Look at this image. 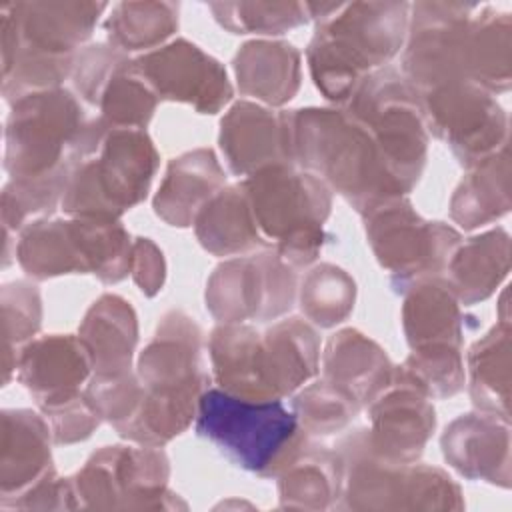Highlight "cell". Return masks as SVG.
I'll return each mask as SVG.
<instances>
[{
	"label": "cell",
	"mask_w": 512,
	"mask_h": 512,
	"mask_svg": "<svg viewBox=\"0 0 512 512\" xmlns=\"http://www.w3.org/2000/svg\"><path fill=\"white\" fill-rule=\"evenodd\" d=\"M208 10L230 34L280 36L310 22L304 2H210Z\"/></svg>",
	"instance_id": "60d3db41"
},
{
	"label": "cell",
	"mask_w": 512,
	"mask_h": 512,
	"mask_svg": "<svg viewBox=\"0 0 512 512\" xmlns=\"http://www.w3.org/2000/svg\"><path fill=\"white\" fill-rule=\"evenodd\" d=\"M132 242L120 220L46 216L18 234L16 262L32 280L92 274L102 284H118L130 274Z\"/></svg>",
	"instance_id": "ba28073f"
},
{
	"label": "cell",
	"mask_w": 512,
	"mask_h": 512,
	"mask_svg": "<svg viewBox=\"0 0 512 512\" xmlns=\"http://www.w3.org/2000/svg\"><path fill=\"white\" fill-rule=\"evenodd\" d=\"M68 174L8 180L2 188V230L18 236L30 222L52 216L62 204Z\"/></svg>",
	"instance_id": "b9f144b4"
},
{
	"label": "cell",
	"mask_w": 512,
	"mask_h": 512,
	"mask_svg": "<svg viewBox=\"0 0 512 512\" xmlns=\"http://www.w3.org/2000/svg\"><path fill=\"white\" fill-rule=\"evenodd\" d=\"M440 448L462 478L510 488V420L484 410L460 414L444 428Z\"/></svg>",
	"instance_id": "7402d4cb"
},
{
	"label": "cell",
	"mask_w": 512,
	"mask_h": 512,
	"mask_svg": "<svg viewBox=\"0 0 512 512\" xmlns=\"http://www.w3.org/2000/svg\"><path fill=\"white\" fill-rule=\"evenodd\" d=\"M2 308V370L4 384L16 374L20 350L34 340L42 326V298L36 284L12 280L0 290Z\"/></svg>",
	"instance_id": "f35d334b"
},
{
	"label": "cell",
	"mask_w": 512,
	"mask_h": 512,
	"mask_svg": "<svg viewBox=\"0 0 512 512\" xmlns=\"http://www.w3.org/2000/svg\"><path fill=\"white\" fill-rule=\"evenodd\" d=\"M292 164L318 176L360 216L380 202L408 196L370 130L344 106L286 110Z\"/></svg>",
	"instance_id": "3957f363"
},
{
	"label": "cell",
	"mask_w": 512,
	"mask_h": 512,
	"mask_svg": "<svg viewBox=\"0 0 512 512\" xmlns=\"http://www.w3.org/2000/svg\"><path fill=\"white\" fill-rule=\"evenodd\" d=\"M212 382L248 400H284L308 384L320 370L316 328L290 316L268 328L216 324L208 336Z\"/></svg>",
	"instance_id": "6da1fadb"
},
{
	"label": "cell",
	"mask_w": 512,
	"mask_h": 512,
	"mask_svg": "<svg viewBox=\"0 0 512 512\" xmlns=\"http://www.w3.org/2000/svg\"><path fill=\"white\" fill-rule=\"evenodd\" d=\"M344 460L338 510H462L464 496L452 476L432 464H392L368 444L366 428H348L334 444Z\"/></svg>",
	"instance_id": "9c48e42d"
},
{
	"label": "cell",
	"mask_w": 512,
	"mask_h": 512,
	"mask_svg": "<svg viewBox=\"0 0 512 512\" xmlns=\"http://www.w3.org/2000/svg\"><path fill=\"white\" fill-rule=\"evenodd\" d=\"M298 276L274 250L226 258L206 280L204 304L218 324L272 322L296 302Z\"/></svg>",
	"instance_id": "5bb4252c"
},
{
	"label": "cell",
	"mask_w": 512,
	"mask_h": 512,
	"mask_svg": "<svg viewBox=\"0 0 512 512\" xmlns=\"http://www.w3.org/2000/svg\"><path fill=\"white\" fill-rule=\"evenodd\" d=\"M202 352L200 324L182 310L164 312L154 336L138 354L136 376L144 396L132 422L118 432L120 438L164 446L194 422L198 400L212 382Z\"/></svg>",
	"instance_id": "7a4b0ae2"
},
{
	"label": "cell",
	"mask_w": 512,
	"mask_h": 512,
	"mask_svg": "<svg viewBox=\"0 0 512 512\" xmlns=\"http://www.w3.org/2000/svg\"><path fill=\"white\" fill-rule=\"evenodd\" d=\"M130 276L146 298H154L162 292L166 284V260L154 240L142 236L134 238Z\"/></svg>",
	"instance_id": "bcb514c9"
},
{
	"label": "cell",
	"mask_w": 512,
	"mask_h": 512,
	"mask_svg": "<svg viewBox=\"0 0 512 512\" xmlns=\"http://www.w3.org/2000/svg\"><path fill=\"white\" fill-rule=\"evenodd\" d=\"M418 96L428 134L442 140L466 170L508 146V112L476 82L452 80Z\"/></svg>",
	"instance_id": "9a60e30c"
},
{
	"label": "cell",
	"mask_w": 512,
	"mask_h": 512,
	"mask_svg": "<svg viewBox=\"0 0 512 512\" xmlns=\"http://www.w3.org/2000/svg\"><path fill=\"white\" fill-rule=\"evenodd\" d=\"M370 450L384 462H418L436 430L432 400L396 374L366 408Z\"/></svg>",
	"instance_id": "d6986e66"
},
{
	"label": "cell",
	"mask_w": 512,
	"mask_h": 512,
	"mask_svg": "<svg viewBox=\"0 0 512 512\" xmlns=\"http://www.w3.org/2000/svg\"><path fill=\"white\" fill-rule=\"evenodd\" d=\"M90 376V354L78 334L34 338L16 360V378L36 400L42 414L80 398Z\"/></svg>",
	"instance_id": "ffe728a7"
},
{
	"label": "cell",
	"mask_w": 512,
	"mask_h": 512,
	"mask_svg": "<svg viewBox=\"0 0 512 512\" xmlns=\"http://www.w3.org/2000/svg\"><path fill=\"white\" fill-rule=\"evenodd\" d=\"M70 478L74 510H178L168 490L170 460L162 446L114 444L96 450Z\"/></svg>",
	"instance_id": "8fae6325"
},
{
	"label": "cell",
	"mask_w": 512,
	"mask_h": 512,
	"mask_svg": "<svg viewBox=\"0 0 512 512\" xmlns=\"http://www.w3.org/2000/svg\"><path fill=\"white\" fill-rule=\"evenodd\" d=\"M356 292V280L344 268L320 262L302 276L296 300L312 326L334 328L352 314Z\"/></svg>",
	"instance_id": "d590c367"
},
{
	"label": "cell",
	"mask_w": 512,
	"mask_h": 512,
	"mask_svg": "<svg viewBox=\"0 0 512 512\" xmlns=\"http://www.w3.org/2000/svg\"><path fill=\"white\" fill-rule=\"evenodd\" d=\"M194 430L236 468L274 478L308 440L284 400H248L210 386L198 400Z\"/></svg>",
	"instance_id": "8992f818"
},
{
	"label": "cell",
	"mask_w": 512,
	"mask_h": 512,
	"mask_svg": "<svg viewBox=\"0 0 512 512\" xmlns=\"http://www.w3.org/2000/svg\"><path fill=\"white\" fill-rule=\"evenodd\" d=\"M478 4L414 2L400 72L420 94L432 86L468 80L470 26Z\"/></svg>",
	"instance_id": "2e32d148"
},
{
	"label": "cell",
	"mask_w": 512,
	"mask_h": 512,
	"mask_svg": "<svg viewBox=\"0 0 512 512\" xmlns=\"http://www.w3.org/2000/svg\"><path fill=\"white\" fill-rule=\"evenodd\" d=\"M510 350L512 326L498 320L466 354V384L478 410L510 420Z\"/></svg>",
	"instance_id": "d6a6232c"
},
{
	"label": "cell",
	"mask_w": 512,
	"mask_h": 512,
	"mask_svg": "<svg viewBox=\"0 0 512 512\" xmlns=\"http://www.w3.org/2000/svg\"><path fill=\"white\" fill-rule=\"evenodd\" d=\"M194 234L200 246L218 258L270 250L260 236L242 184H226L196 216Z\"/></svg>",
	"instance_id": "4dcf8cb0"
},
{
	"label": "cell",
	"mask_w": 512,
	"mask_h": 512,
	"mask_svg": "<svg viewBox=\"0 0 512 512\" xmlns=\"http://www.w3.org/2000/svg\"><path fill=\"white\" fill-rule=\"evenodd\" d=\"M450 218L464 230L492 224L510 212V150L504 146L468 168L450 198Z\"/></svg>",
	"instance_id": "1f68e13d"
},
{
	"label": "cell",
	"mask_w": 512,
	"mask_h": 512,
	"mask_svg": "<svg viewBox=\"0 0 512 512\" xmlns=\"http://www.w3.org/2000/svg\"><path fill=\"white\" fill-rule=\"evenodd\" d=\"M158 102L160 98L138 72L134 58H128L112 72L94 108L100 110V118L112 128L146 130Z\"/></svg>",
	"instance_id": "8d00e7d4"
},
{
	"label": "cell",
	"mask_w": 512,
	"mask_h": 512,
	"mask_svg": "<svg viewBox=\"0 0 512 512\" xmlns=\"http://www.w3.org/2000/svg\"><path fill=\"white\" fill-rule=\"evenodd\" d=\"M180 4L160 0L116 2L104 20L108 44L118 50L152 52L168 42L178 30Z\"/></svg>",
	"instance_id": "e575fe53"
},
{
	"label": "cell",
	"mask_w": 512,
	"mask_h": 512,
	"mask_svg": "<svg viewBox=\"0 0 512 512\" xmlns=\"http://www.w3.org/2000/svg\"><path fill=\"white\" fill-rule=\"evenodd\" d=\"M218 146L228 170L242 178L272 164H292L286 110L234 102L220 120Z\"/></svg>",
	"instance_id": "44dd1931"
},
{
	"label": "cell",
	"mask_w": 512,
	"mask_h": 512,
	"mask_svg": "<svg viewBox=\"0 0 512 512\" xmlns=\"http://www.w3.org/2000/svg\"><path fill=\"white\" fill-rule=\"evenodd\" d=\"M90 118L66 88H50L10 104L4 128V170L10 180L70 172Z\"/></svg>",
	"instance_id": "30bf717a"
},
{
	"label": "cell",
	"mask_w": 512,
	"mask_h": 512,
	"mask_svg": "<svg viewBox=\"0 0 512 512\" xmlns=\"http://www.w3.org/2000/svg\"><path fill=\"white\" fill-rule=\"evenodd\" d=\"M284 510L338 508L344 488V460L336 446L308 438L274 476Z\"/></svg>",
	"instance_id": "4316f807"
},
{
	"label": "cell",
	"mask_w": 512,
	"mask_h": 512,
	"mask_svg": "<svg viewBox=\"0 0 512 512\" xmlns=\"http://www.w3.org/2000/svg\"><path fill=\"white\" fill-rule=\"evenodd\" d=\"M44 416L50 424L56 446H68L90 438L102 422L84 394L52 412H46Z\"/></svg>",
	"instance_id": "f6af8a7d"
},
{
	"label": "cell",
	"mask_w": 512,
	"mask_h": 512,
	"mask_svg": "<svg viewBox=\"0 0 512 512\" xmlns=\"http://www.w3.org/2000/svg\"><path fill=\"white\" fill-rule=\"evenodd\" d=\"M158 166L146 130L106 124L98 144L70 166L60 208L66 216L120 220L146 200Z\"/></svg>",
	"instance_id": "52a82bcc"
},
{
	"label": "cell",
	"mask_w": 512,
	"mask_h": 512,
	"mask_svg": "<svg viewBox=\"0 0 512 512\" xmlns=\"http://www.w3.org/2000/svg\"><path fill=\"white\" fill-rule=\"evenodd\" d=\"M444 272L460 304L484 302L510 272V234L496 226L470 236L458 244Z\"/></svg>",
	"instance_id": "f546056e"
},
{
	"label": "cell",
	"mask_w": 512,
	"mask_h": 512,
	"mask_svg": "<svg viewBox=\"0 0 512 512\" xmlns=\"http://www.w3.org/2000/svg\"><path fill=\"white\" fill-rule=\"evenodd\" d=\"M130 58V54L118 50L116 46L108 42L88 44L84 46L74 60L72 68V86L74 92L90 106H96L98 94L102 92L104 84L112 76V72L124 64Z\"/></svg>",
	"instance_id": "ee69618b"
},
{
	"label": "cell",
	"mask_w": 512,
	"mask_h": 512,
	"mask_svg": "<svg viewBox=\"0 0 512 512\" xmlns=\"http://www.w3.org/2000/svg\"><path fill=\"white\" fill-rule=\"evenodd\" d=\"M232 68L240 94L268 108L288 104L302 84V54L286 40L244 42L234 54Z\"/></svg>",
	"instance_id": "484cf974"
},
{
	"label": "cell",
	"mask_w": 512,
	"mask_h": 512,
	"mask_svg": "<svg viewBox=\"0 0 512 512\" xmlns=\"http://www.w3.org/2000/svg\"><path fill=\"white\" fill-rule=\"evenodd\" d=\"M408 2L338 4L316 22L306 64L318 92L344 106L366 76L400 54L408 32Z\"/></svg>",
	"instance_id": "277c9868"
},
{
	"label": "cell",
	"mask_w": 512,
	"mask_h": 512,
	"mask_svg": "<svg viewBox=\"0 0 512 512\" xmlns=\"http://www.w3.org/2000/svg\"><path fill=\"white\" fill-rule=\"evenodd\" d=\"M92 376H118L132 370L138 344V316L132 304L118 294H102L86 310L78 328Z\"/></svg>",
	"instance_id": "f1b7e54d"
},
{
	"label": "cell",
	"mask_w": 512,
	"mask_h": 512,
	"mask_svg": "<svg viewBox=\"0 0 512 512\" xmlns=\"http://www.w3.org/2000/svg\"><path fill=\"white\" fill-rule=\"evenodd\" d=\"M108 8L106 2H2V66L16 54L76 58Z\"/></svg>",
	"instance_id": "e0dca14e"
},
{
	"label": "cell",
	"mask_w": 512,
	"mask_h": 512,
	"mask_svg": "<svg viewBox=\"0 0 512 512\" xmlns=\"http://www.w3.org/2000/svg\"><path fill=\"white\" fill-rule=\"evenodd\" d=\"M344 108L370 130L392 174L410 194L426 168L430 138L418 92L388 64L366 76Z\"/></svg>",
	"instance_id": "7c38bea8"
},
{
	"label": "cell",
	"mask_w": 512,
	"mask_h": 512,
	"mask_svg": "<svg viewBox=\"0 0 512 512\" xmlns=\"http://www.w3.org/2000/svg\"><path fill=\"white\" fill-rule=\"evenodd\" d=\"M366 242L388 272L390 286L402 294L416 280L444 274L462 234L442 222L426 220L408 196L390 198L362 214Z\"/></svg>",
	"instance_id": "4fadbf2b"
},
{
	"label": "cell",
	"mask_w": 512,
	"mask_h": 512,
	"mask_svg": "<svg viewBox=\"0 0 512 512\" xmlns=\"http://www.w3.org/2000/svg\"><path fill=\"white\" fill-rule=\"evenodd\" d=\"M396 374L430 400L452 398L460 394L466 384L462 348L444 344L410 350L406 360L396 366Z\"/></svg>",
	"instance_id": "ab89813d"
},
{
	"label": "cell",
	"mask_w": 512,
	"mask_h": 512,
	"mask_svg": "<svg viewBox=\"0 0 512 512\" xmlns=\"http://www.w3.org/2000/svg\"><path fill=\"white\" fill-rule=\"evenodd\" d=\"M468 80L484 90L504 94L512 84V14L478 4L468 46Z\"/></svg>",
	"instance_id": "836d02e7"
},
{
	"label": "cell",
	"mask_w": 512,
	"mask_h": 512,
	"mask_svg": "<svg viewBox=\"0 0 512 512\" xmlns=\"http://www.w3.org/2000/svg\"><path fill=\"white\" fill-rule=\"evenodd\" d=\"M84 396L98 412L102 422H108L118 434L136 416L142 404L144 388L136 376V370H130L118 376H90Z\"/></svg>",
	"instance_id": "7bdbcfd3"
},
{
	"label": "cell",
	"mask_w": 512,
	"mask_h": 512,
	"mask_svg": "<svg viewBox=\"0 0 512 512\" xmlns=\"http://www.w3.org/2000/svg\"><path fill=\"white\" fill-rule=\"evenodd\" d=\"M134 64L160 100L188 104L198 114H218L232 102L224 64L186 38L140 54Z\"/></svg>",
	"instance_id": "ac0fdd59"
},
{
	"label": "cell",
	"mask_w": 512,
	"mask_h": 512,
	"mask_svg": "<svg viewBox=\"0 0 512 512\" xmlns=\"http://www.w3.org/2000/svg\"><path fill=\"white\" fill-rule=\"evenodd\" d=\"M226 186V172L212 148L188 150L170 160L152 198L154 214L172 228H190L198 212Z\"/></svg>",
	"instance_id": "d4e9b609"
},
{
	"label": "cell",
	"mask_w": 512,
	"mask_h": 512,
	"mask_svg": "<svg viewBox=\"0 0 512 512\" xmlns=\"http://www.w3.org/2000/svg\"><path fill=\"white\" fill-rule=\"evenodd\" d=\"M52 430L44 416L28 408L2 410L0 508L22 498L30 488L54 474Z\"/></svg>",
	"instance_id": "603a6c76"
},
{
	"label": "cell",
	"mask_w": 512,
	"mask_h": 512,
	"mask_svg": "<svg viewBox=\"0 0 512 512\" xmlns=\"http://www.w3.org/2000/svg\"><path fill=\"white\" fill-rule=\"evenodd\" d=\"M386 350L356 328L334 332L320 354V378L358 402L362 410L394 380Z\"/></svg>",
	"instance_id": "cb8c5ba5"
},
{
	"label": "cell",
	"mask_w": 512,
	"mask_h": 512,
	"mask_svg": "<svg viewBox=\"0 0 512 512\" xmlns=\"http://www.w3.org/2000/svg\"><path fill=\"white\" fill-rule=\"evenodd\" d=\"M400 318L410 350L444 344L462 348L464 312L444 274L410 284L402 292Z\"/></svg>",
	"instance_id": "83f0119b"
},
{
	"label": "cell",
	"mask_w": 512,
	"mask_h": 512,
	"mask_svg": "<svg viewBox=\"0 0 512 512\" xmlns=\"http://www.w3.org/2000/svg\"><path fill=\"white\" fill-rule=\"evenodd\" d=\"M290 408L308 438L344 434L362 412L356 400L324 378L308 382L294 392Z\"/></svg>",
	"instance_id": "74e56055"
},
{
	"label": "cell",
	"mask_w": 512,
	"mask_h": 512,
	"mask_svg": "<svg viewBox=\"0 0 512 512\" xmlns=\"http://www.w3.org/2000/svg\"><path fill=\"white\" fill-rule=\"evenodd\" d=\"M240 184L268 248L294 270L310 268L332 240L326 230L332 212L330 188L290 162L266 166Z\"/></svg>",
	"instance_id": "5b68a950"
}]
</instances>
